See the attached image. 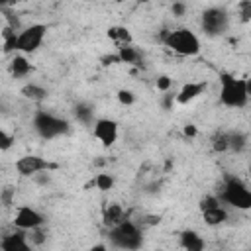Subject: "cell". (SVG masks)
Returning a JSON list of instances; mask_svg holds the SVG:
<instances>
[{"mask_svg": "<svg viewBox=\"0 0 251 251\" xmlns=\"http://www.w3.org/2000/svg\"><path fill=\"white\" fill-rule=\"evenodd\" d=\"M220 102L226 108H245L249 102L247 78L233 76L231 73H220Z\"/></svg>", "mask_w": 251, "mask_h": 251, "instance_id": "6da1fadb", "label": "cell"}, {"mask_svg": "<svg viewBox=\"0 0 251 251\" xmlns=\"http://www.w3.org/2000/svg\"><path fill=\"white\" fill-rule=\"evenodd\" d=\"M108 241L116 249L133 251V249H139L143 245V229L133 220L124 218L120 224H116L114 227L108 229Z\"/></svg>", "mask_w": 251, "mask_h": 251, "instance_id": "7a4b0ae2", "label": "cell"}, {"mask_svg": "<svg viewBox=\"0 0 251 251\" xmlns=\"http://www.w3.org/2000/svg\"><path fill=\"white\" fill-rule=\"evenodd\" d=\"M161 41L165 43V47H169L171 51H175L176 55H182V57H194L200 53V39L188 27L165 29L161 33Z\"/></svg>", "mask_w": 251, "mask_h": 251, "instance_id": "3957f363", "label": "cell"}, {"mask_svg": "<svg viewBox=\"0 0 251 251\" xmlns=\"http://www.w3.org/2000/svg\"><path fill=\"white\" fill-rule=\"evenodd\" d=\"M224 204L235 210H249L251 208V190L249 186L235 175H226L222 182V190L218 196Z\"/></svg>", "mask_w": 251, "mask_h": 251, "instance_id": "277c9868", "label": "cell"}, {"mask_svg": "<svg viewBox=\"0 0 251 251\" xmlns=\"http://www.w3.org/2000/svg\"><path fill=\"white\" fill-rule=\"evenodd\" d=\"M31 126H33V131L41 137V139H57L61 135H67L69 129H71V124L47 110H37L33 114V120H31Z\"/></svg>", "mask_w": 251, "mask_h": 251, "instance_id": "5b68a950", "label": "cell"}, {"mask_svg": "<svg viewBox=\"0 0 251 251\" xmlns=\"http://www.w3.org/2000/svg\"><path fill=\"white\" fill-rule=\"evenodd\" d=\"M200 27L208 37H220L229 27V12L222 6H210L200 14Z\"/></svg>", "mask_w": 251, "mask_h": 251, "instance_id": "8992f818", "label": "cell"}, {"mask_svg": "<svg viewBox=\"0 0 251 251\" xmlns=\"http://www.w3.org/2000/svg\"><path fill=\"white\" fill-rule=\"evenodd\" d=\"M47 35V25L45 24H31L24 29L18 31V51L24 53V55H29V53H35L43 39Z\"/></svg>", "mask_w": 251, "mask_h": 251, "instance_id": "52a82bcc", "label": "cell"}, {"mask_svg": "<svg viewBox=\"0 0 251 251\" xmlns=\"http://www.w3.org/2000/svg\"><path fill=\"white\" fill-rule=\"evenodd\" d=\"M200 212H202L204 222L212 227L222 226L227 220V210L224 208L222 200L216 194H206L204 198H200Z\"/></svg>", "mask_w": 251, "mask_h": 251, "instance_id": "ba28073f", "label": "cell"}, {"mask_svg": "<svg viewBox=\"0 0 251 251\" xmlns=\"http://www.w3.org/2000/svg\"><path fill=\"white\" fill-rule=\"evenodd\" d=\"M55 163H49L47 159L39 157V155H22L16 161V171L20 176H33L41 171H51L55 169Z\"/></svg>", "mask_w": 251, "mask_h": 251, "instance_id": "9c48e42d", "label": "cell"}, {"mask_svg": "<svg viewBox=\"0 0 251 251\" xmlns=\"http://www.w3.org/2000/svg\"><path fill=\"white\" fill-rule=\"evenodd\" d=\"M92 133L104 147H112L118 139V122L110 118H98L92 122Z\"/></svg>", "mask_w": 251, "mask_h": 251, "instance_id": "30bf717a", "label": "cell"}, {"mask_svg": "<svg viewBox=\"0 0 251 251\" xmlns=\"http://www.w3.org/2000/svg\"><path fill=\"white\" fill-rule=\"evenodd\" d=\"M43 224H45V216L41 212H37L35 208H31V206H20L14 214V226L18 229L29 231V229L39 227Z\"/></svg>", "mask_w": 251, "mask_h": 251, "instance_id": "8fae6325", "label": "cell"}, {"mask_svg": "<svg viewBox=\"0 0 251 251\" xmlns=\"http://www.w3.org/2000/svg\"><path fill=\"white\" fill-rule=\"evenodd\" d=\"M0 247L4 251H29L31 249V245L27 241V233L18 227H16V231H12L0 239Z\"/></svg>", "mask_w": 251, "mask_h": 251, "instance_id": "7c38bea8", "label": "cell"}, {"mask_svg": "<svg viewBox=\"0 0 251 251\" xmlns=\"http://www.w3.org/2000/svg\"><path fill=\"white\" fill-rule=\"evenodd\" d=\"M204 90H206V82H186L178 92H175V102L176 104H182V106L184 104H190Z\"/></svg>", "mask_w": 251, "mask_h": 251, "instance_id": "4fadbf2b", "label": "cell"}, {"mask_svg": "<svg viewBox=\"0 0 251 251\" xmlns=\"http://www.w3.org/2000/svg\"><path fill=\"white\" fill-rule=\"evenodd\" d=\"M116 55H118L120 63H126V65H133V67H143V55H141V51H139V49H135L131 43L120 45Z\"/></svg>", "mask_w": 251, "mask_h": 251, "instance_id": "5bb4252c", "label": "cell"}, {"mask_svg": "<svg viewBox=\"0 0 251 251\" xmlns=\"http://www.w3.org/2000/svg\"><path fill=\"white\" fill-rule=\"evenodd\" d=\"M178 243H180V247L186 249V251H202V249L206 247L202 235H200L198 231H194V229H184V231H180Z\"/></svg>", "mask_w": 251, "mask_h": 251, "instance_id": "9a60e30c", "label": "cell"}, {"mask_svg": "<svg viewBox=\"0 0 251 251\" xmlns=\"http://www.w3.org/2000/svg\"><path fill=\"white\" fill-rule=\"evenodd\" d=\"M31 63L27 61V57L22 53V55H16V57H12V61H10V65H8V71H10V75H12V78H24V76H27L29 73H31Z\"/></svg>", "mask_w": 251, "mask_h": 251, "instance_id": "2e32d148", "label": "cell"}, {"mask_svg": "<svg viewBox=\"0 0 251 251\" xmlns=\"http://www.w3.org/2000/svg\"><path fill=\"white\" fill-rule=\"evenodd\" d=\"M124 218H126L124 208H122L120 204L112 202V204H108V206L104 208V212H102V226L110 229V227H114L116 224H120Z\"/></svg>", "mask_w": 251, "mask_h": 251, "instance_id": "e0dca14e", "label": "cell"}, {"mask_svg": "<svg viewBox=\"0 0 251 251\" xmlns=\"http://www.w3.org/2000/svg\"><path fill=\"white\" fill-rule=\"evenodd\" d=\"M247 141H249V137H247L245 131H239V129L229 131V133H227V151L243 153V151L247 149Z\"/></svg>", "mask_w": 251, "mask_h": 251, "instance_id": "ac0fdd59", "label": "cell"}, {"mask_svg": "<svg viewBox=\"0 0 251 251\" xmlns=\"http://www.w3.org/2000/svg\"><path fill=\"white\" fill-rule=\"evenodd\" d=\"M20 94L24 96V98H27V100H31V102H43L45 98H47V88H43L41 84H35V82H29V84H25V86H22V90H20Z\"/></svg>", "mask_w": 251, "mask_h": 251, "instance_id": "d6986e66", "label": "cell"}, {"mask_svg": "<svg viewBox=\"0 0 251 251\" xmlns=\"http://www.w3.org/2000/svg\"><path fill=\"white\" fill-rule=\"evenodd\" d=\"M73 114H75V118H76L80 124H84V126H90V124L94 122V106L88 104V102H78V104H75Z\"/></svg>", "mask_w": 251, "mask_h": 251, "instance_id": "ffe728a7", "label": "cell"}, {"mask_svg": "<svg viewBox=\"0 0 251 251\" xmlns=\"http://www.w3.org/2000/svg\"><path fill=\"white\" fill-rule=\"evenodd\" d=\"M18 29L6 25L2 31H0V39H2V51L4 53H12V51H18Z\"/></svg>", "mask_w": 251, "mask_h": 251, "instance_id": "44dd1931", "label": "cell"}, {"mask_svg": "<svg viewBox=\"0 0 251 251\" xmlns=\"http://www.w3.org/2000/svg\"><path fill=\"white\" fill-rule=\"evenodd\" d=\"M108 37L112 41H116L118 45H126V43H131V33L127 27H122V25H114L108 29Z\"/></svg>", "mask_w": 251, "mask_h": 251, "instance_id": "7402d4cb", "label": "cell"}, {"mask_svg": "<svg viewBox=\"0 0 251 251\" xmlns=\"http://www.w3.org/2000/svg\"><path fill=\"white\" fill-rule=\"evenodd\" d=\"M212 149L216 153H226L227 151V131H218L212 135Z\"/></svg>", "mask_w": 251, "mask_h": 251, "instance_id": "603a6c76", "label": "cell"}, {"mask_svg": "<svg viewBox=\"0 0 251 251\" xmlns=\"http://www.w3.org/2000/svg\"><path fill=\"white\" fill-rule=\"evenodd\" d=\"M25 233H27V241H29L31 247H33V245H43L45 239H47V233H45V229H41V226L29 229V231H25Z\"/></svg>", "mask_w": 251, "mask_h": 251, "instance_id": "cb8c5ba5", "label": "cell"}, {"mask_svg": "<svg viewBox=\"0 0 251 251\" xmlns=\"http://www.w3.org/2000/svg\"><path fill=\"white\" fill-rule=\"evenodd\" d=\"M94 184H96L98 190L106 192V190H110V188L114 186V176L108 175V173H98L96 178H94Z\"/></svg>", "mask_w": 251, "mask_h": 251, "instance_id": "d4e9b609", "label": "cell"}, {"mask_svg": "<svg viewBox=\"0 0 251 251\" xmlns=\"http://www.w3.org/2000/svg\"><path fill=\"white\" fill-rule=\"evenodd\" d=\"M237 14H239V20L243 24H249V20H251V0H239Z\"/></svg>", "mask_w": 251, "mask_h": 251, "instance_id": "484cf974", "label": "cell"}, {"mask_svg": "<svg viewBox=\"0 0 251 251\" xmlns=\"http://www.w3.org/2000/svg\"><path fill=\"white\" fill-rule=\"evenodd\" d=\"M14 196H16V188L14 186H4L0 190V204L2 206H12L14 204Z\"/></svg>", "mask_w": 251, "mask_h": 251, "instance_id": "4316f807", "label": "cell"}, {"mask_svg": "<svg viewBox=\"0 0 251 251\" xmlns=\"http://www.w3.org/2000/svg\"><path fill=\"white\" fill-rule=\"evenodd\" d=\"M116 96H118V102L124 104V106H131V104L135 102V94H133V90H129V88H120Z\"/></svg>", "mask_w": 251, "mask_h": 251, "instance_id": "83f0119b", "label": "cell"}, {"mask_svg": "<svg viewBox=\"0 0 251 251\" xmlns=\"http://www.w3.org/2000/svg\"><path fill=\"white\" fill-rule=\"evenodd\" d=\"M171 88H173V78L167 76V75H161V76L157 78V90L167 92V90H171Z\"/></svg>", "mask_w": 251, "mask_h": 251, "instance_id": "f1b7e54d", "label": "cell"}, {"mask_svg": "<svg viewBox=\"0 0 251 251\" xmlns=\"http://www.w3.org/2000/svg\"><path fill=\"white\" fill-rule=\"evenodd\" d=\"M171 14H173L175 18H180V16H184V14H186V2H182V0H176V2H173V6H171Z\"/></svg>", "mask_w": 251, "mask_h": 251, "instance_id": "f546056e", "label": "cell"}, {"mask_svg": "<svg viewBox=\"0 0 251 251\" xmlns=\"http://www.w3.org/2000/svg\"><path fill=\"white\" fill-rule=\"evenodd\" d=\"M161 106H163V110H173V106H175V92H171V90L163 92Z\"/></svg>", "mask_w": 251, "mask_h": 251, "instance_id": "4dcf8cb0", "label": "cell"}, {"mask_svg": "<svg viewBox=\"0 0 251 251\" xmlns=\"http://www.w3.org/2000/svg\"><path fill=\"white\" fill-rule=\"evenodd\" d=\"M12 143H14V137L8 135L6 131H2L0 133V151H8L12 147Z\"/></svg>", "mask_w": 251, "mask_h": 251, "instance_id": "1f68e13d", "label": "cell"}, {"mask_svg": "<svg viewBox=\"0 0 251 251\" xmlns=\"http://www.w3.org/2000/svg\"><path fill=\"white\" fill-rule=\"evenodd\" d=\"M20 2H24V0H0V10H4V8H16Z\"/></svg>", "mask_w": 251, "mask_h": 251, "instance_id": "d6a6232c", "label": "cell"}, {"mask_svg": "<svg viewBox=\"0 0 251 251\" xmlns=\"http://www.w3.org/2000/svg\"><path fill=\"white\" fill-rule=\"evenodd\" d=\"M104 65H114V63H120V59H118V55L114 53V55H104L102 59H100Z\"/></svg>", "mask_w": 251, "mask_h": 251, "instance_id": "836d02e7", "label": "cell"}, {"mask_svg": "<svg viewBox=\"0 0 251 251\" xmlns=\"http://www.w3.org/2000/svg\"><path fill=\"white\" fill-rule=\"evenodd\" d=\"M184 135H190V137L196 135V127H194V126H186V127H184Z\"/></svg>", "mask_w": 251, "mask_h": 251, "instance_id": "e575fe53", "label": "cell"}, {"mask_svg": "<svg viewBox=\"0 0 251 251\" xmlns=\"http://www.w3.org/2000/svg\"><path fill=\"white\" fill-rule=\"evenodd\" d=\"M135 2H139V4H147L149 0H135Z\"/></svg>", "mask_w": 251, "mask_h": 251, "instance_id": "d590c367", "label": "cell"}, {"mask_svg": "<svg viewBox=\"0 0 251 251\" xmlns=\"http://www.w3.org/2000/svg\"><path fill=\"white\" fill-rule=\"evenodd\" d=\"M2 131H4V129H2V127H0V133H2Z\"/></svg>", "mask_w": 251, "mask_h": 251, "instance_id": "8d00e7d4", "label": "cell"}]
</instances>
